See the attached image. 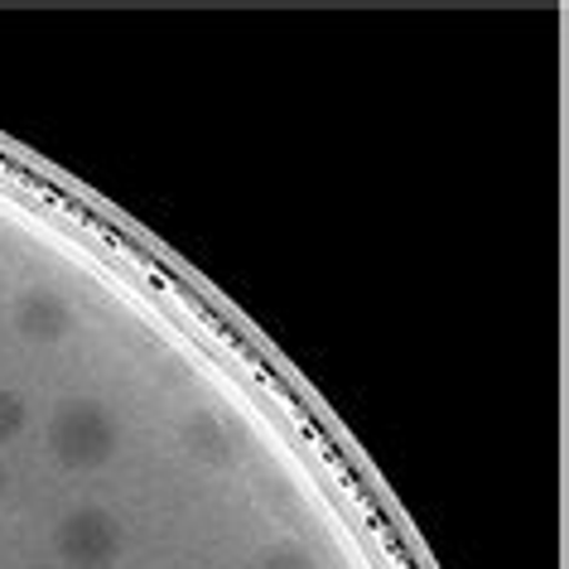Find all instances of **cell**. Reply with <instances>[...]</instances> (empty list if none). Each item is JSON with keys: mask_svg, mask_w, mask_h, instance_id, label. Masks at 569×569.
I'll use <instances>...</instances> for the list:
<instances>
[{"mask_svg": "<svg viewBox=\"0 0 569 569\" xmlns=\"http://www.w3.org/2000/svg\"><path fill=\"white\" fill-rule=\"evenodd\" d=\"M0 488H6V463H0Z\"/></svg>", "mask_w": 569, "mask_h": 569, "instance_id": "7", "label": "cell"}, {"mask_svg": "<svg viewBox=\"0 0 569 569\" xmlns=\"http://www.w3.org/2000/svg\"><path fill=\"white\" fill-rule=\"evenodd\" d=\"M68 319H73L68 305L49 290H24L20 305H16V329L30 338V343H59L68 333Z\"/></svg>", "mask_w": 569, "mask_h": 569, "instance_id": "3", "label": "cell"}, {"mask_svg": "<svg viewBox=\"0 0 569 569\" xmlns=\"http://www.w3.org/2000/svg\"><path fill=\"white\" fill-rule=\"evenodd\" d=\"M251 569H256V565H251Z\"/></svg>", "mask_w": 569, "mask_h": 569, "instance_id": "9", "label": "cell"}, {"mask_svg": "<svg viewBox=\"0 0 569 569\" xmlns=\"http://www.w3.org/2000/svg\"><path fill=\"white\" fill-rule=\"evenodd\" d=\"M34 569H53V565H34Z\"/></svg>", "mask_w": 569, "mask_h": 569, "instance_id": "8", "label": "cell"}, {"mask_svg": "<svg viewBox=\"0 0 569 569\" xmlns=\"http://www.w3.org/2000/svg\"><path fill=\"white\" fill-rule=\"evenodd\" d=\"M59 555L73 569H107L121 555V526L102 507H82L59 526Z\"/></svg>", "mask_w": 569, "mask_h": 569, "instance_id": "2", "label": "cell"}, {"mask_svg": "<svg viewBox=\"0 0 569 569\" xmlns=\"http://www.w3.org/2000/svg\"><path fill=\"white\" fill-rule=\"evenodd\" d=\"M20 425H24V401H20V396H10V391H0V445H6V439H16Z\"/></svg>", "mask_w": 569, "mask_h": 569, "instance_id": "6", "label": "cell"}, {"mask_svg": "<svg viewBox=\"0 0 569 569\" xmlns=\"http://www.w3.org/2000/svg\"><path fill=\"white\" fill-rule=\"evenodd\" d=\"M183 439H189V453H203V459H212V463H222V459H227V435H222V425H218V420L198 416L189 430H183Z\"/></svg>", "mask_w": 569, "mask_h": 569, "instance_id": "4", "label": "cell"}, {"mask_svg": "<svg viewBox=\"0 0 569 569\" xmlns=\"http://www.w3.org/2000/svg\"><path fill=\"white\" fill-rule=\"evenodd\" d=\"M49 445L68 468H97L117 449V425L97 401H68L49 425Z\"/></svg>", "mask_w": 569, "mask_h": 569, "instance_id": "1", "label": "cell"}, {"mask_svg": "<svg viewBox=\"0 0 569 569\" xmlns=\"http://www.w3.org/2000/svg\"><path fill=\"white\" fill-rule=\"evenodd\" d=\"M256 569H315V560H309V550H300V546H276L261 555Z\"/></svg>", "mask_w": 569, "mask_h": 569, "instance_id": "5", "label": "cell"}]
</instances>
